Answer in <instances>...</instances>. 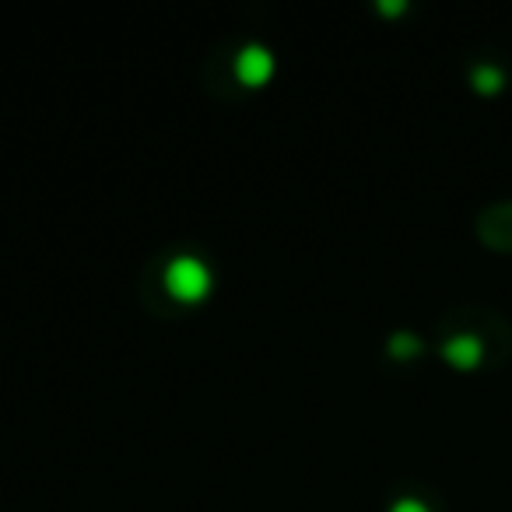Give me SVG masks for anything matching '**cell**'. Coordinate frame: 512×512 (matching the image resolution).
<instances>
[{
	"instance_id": "2",
	"label": "cell",
	"mask_w": 512,
	"mask_h": 512,
	"mask_svg": "<svg viewBox=\"0 0 512 512\" xmlns=\"http://www.w3.org/2000/svg\"><path fill=\"white\" fill-rule=\"evenodd\" d=\"M235 74H239L242 85H264L274 74V53L264 43H249L235 57Z\"/></svg>"
},
{
	"instance_id": "5",
	"label": "cell",
	"mask_w": 512,
	"mask_h": 512,
	"mask_svg": "<svg viewBox=\"0 0 512 512\" xmlns=\"http://www.w3.org/2000/svg\"><path fill=\"white\" fill-rule=\"evenodd\" d=\"M390 355L393 358H414L421 351V337L411 334V330H397V334H390Z\"/></svg>"
},
{
	"instance_id": "4",
	"label": "cell",
	"mask_w": 512,
	"mask_h": 512,
	"mask_svg": "<svg viewBox=\"0 0 512 512\" xmlns=\"http://www.w3.org/2000/svg\"><path fill=\"white\" fill-rule=\"evenodd\" d=\"M470 88H474L477 95H498L505 88V71L498 64H477L474 71H470Z\"/></svg>"
},
{
	"instance_id": "7",
	"label": "cell",
	"mask_w": 512,
	"mask_h": 512,
	"mask_svg": "<svg viewBox=\"0 0 512 512\" xmlns=\"http://www.w3.org/2000/svg\"><path fill=\"white\" fill-rule=\"evenodd\" d=\"M379 11L383 15H400V11H407V0H379Z\"/></svg>"
},
{
	"instance_id": "3",
	"label": "cell",
	"mask_w": 512,
	"mask_h": 512,
	"mask_svg": "<svg viewBox=\"0 0 512 512\" xmlns=\"http://www.w3.org/2000/svg\"><path fill=\"white\" fill-rule=\"evenodd\" d=\"M442 358H446V365H453L456 372H474L477 365L484 362V341L477 334H470V330L453 334L442 344Z\"/></svg>"
},
{
	"instance_id": "1",
	"label": "cell",
	"mask_w": 512,
	"mask_h": 512,
	"mask_svg": "<svg viewBox=\"0 0 512 512\" xmlns=\"http://www.w3.org/2000/svg\"><path fill=\"white\" fill-rule=\"evenodd\" d=\"M165 288H169L176 299L197 302L211 292V267L193 253H179L165 267Z\"/></svg>"
},
{
	"instance_id": "6",
	"label": "cell",
	"mask_w": 512,
	"mask_h": 512,
	"mask_svg": "<svg viewBox=\"0 0 512 512\" xmlns=\"http://www.w3.org/2000/svg\"><path fill=\"white\" fill-rule=\"evenodd\" d=\"M390 512H432V509H428V505L421 502V498H414V495H400L397 502L390 505Z\"/></svg>"
}]
</instances>
